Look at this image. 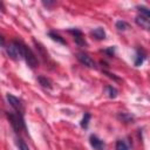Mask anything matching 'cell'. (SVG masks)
Here are the masks:
<instances>
[{
    "instance_id": "9c48e42d",
    "label": "cell",
    "mask_w": 150,
    "mask_h": 150,
    "mask_svg": "<svg viewBox=\"0 0 150 150\" xmlns=\"http://www.w3.org/2000/svg\"><path fill=\"white\" fill-rule=\"evenodd\" d=\"M135 21H136V23H137L138 26H141L142 28L150 30V21H149L148 19H145L144 16L138 15V16H136V20H135Z\"/></svg>"
},
{
    "instance_id": "ac0fdd59",
    "label": "cell",
    "mask_w": 150,
    "mask_h": 150,
    "mask_svg": "<svg viewBox=\"0 0 150 150\" xmlns=\"http://www.w3.org/2000/svg\"><path fill=\"white\" fill-rule=\"evenodd\" d=\"M116 28H117L118 30H125L127 28H129V25H128L125 21H123V20H118V21L116 22Z\"/></svg>"
},
{
    "instance_id": "3957f363",
    "label": "cell",
    "mask_w": 150,
    "mask_h": 150,
    "mask_svg": "<svg viewBox=\"0 0 150 150\" xmlns=\"http://www.w3.org/2000/svg\"><path fill=\"white\" fill-rule=\"evenodd\" d=\"M23 60L26 61L27 66H28L29 68H32V69L36 68L38 64H39V61H38V59H36L35 54H34V53L32 52V49L28 48L27 46H25V50H23Z\"/></svg>"
},
{
    "instance_id": "ffe728a7",
    "label": "cell",
    "mask_w": 150,
    "mask_h": 150,
    "mask_svg": "<svg viewBox=\"0 0 150 150\" xmlns=\"http://www.w3.org/2000/svg\"><path fill=\"white\" fill-rule=\"evenodd\" d=\"M103 53H105L108 56H114V54H115V47H109V48L104 49Z\"/></svg>"
},
{
    "instance_id": "7c38bea8",
    "label": "cell",
    "mask_w": 150,
    "mask_h": 150,
    "mask_svg": "<svg viewBox=\"0 0 150 150\" xmlns=\"http://www.w3.org/2000/svg\"><path fill=\"white\" fill-rule=\"evenodd\" d=\"M15 144H16V146H18L19 150H29L27 143L22 138H20V137H16L15 138Z\"/></svg>"
},
{
    "instance_id": "9a60e30c",
    "label": "cell",
    "mask_w": 150,
    "mask_h": 150,
    "mask_svg": "<svg viewBox=\"0 0 150 150\" xmlns=\"http://www.w3.org/2000/svg\"><path fill=\"white\" fill-rule=\"evenodd\" d=\"M137 8H138V12H139V15L144 16L145 19H148L150 21V9L146 8V7H144V6H139Z\"/></svg>"
},
{
    "instance_id": "277c9868",
    "label": "cell",
    "mask_w": 150,
    "mask_h": 150,
    "mask_svg": "<svg viewBox=\"0 0 150 150\" xmlns=\"http://www.w3.org/2000/svg\"><path fill=\"white\" fill-rule=\"evenodd\" d=\"M7 101H8V103L11 104V107L14 109L15 112L23 115V111H25L23 104H22V102H21V100H20L19 97H15V96L12 95V94H7Z\"/></svg>"
},
{
    "instance_id": "5b68a950",
    "label": "cell",
    "mask_w": 150,
    "mask_h": 150,
    "mask_svg": "<svg viewBox=\"0 0 150 150\" xmlns=\"http://www.w3.org/2000/svg\"><path fill=\"white\" fill-rule=\"evenodd\" d=\"M76 57H77V60H79L83 66H86V67H88V68H95V67H96L95 61H94L87 53H83V52L77 53V54H76Z\"/></svg>"
},
{
    "instance_id": "5bb4252c",
    "label": "cell",
    "mask_w": 150,
    "mask_h": 150,
    "mask_svg": "<svg viewBox=\"0 0 150 150\" xmlns=\"http://www.w3.org/2000/svg\"><path fill=\"white\" fill-rule=\"evenodd\" d=\"M90 118H91V115H90L89 112H84V115H83V117H82V120H81V127H82L83 129H87V128H88Z\"/></svg>"
},
{
    "instance_id": "e0dca14e",
    "label": "cell",
    "mask_w": 150,
    "mask_h": 150,
    "mask_svg": "<svg viewBox=\"0 0 150 150\" xmlns=\"http://www.w3.org/2000/svg\"><path fill=\"white\" fill-rule=\"evenodd\" d=\"M116 150H130L129 145L125 143V141L123 139H118L116 142Z\"/></svg>"
},
{
    "instance_id": "30bf717a",
    "label": "cell",
    "mask_w": 150,
    "mask_h": 150,
    "mask_svg": "<svg viewBox=\"0 0 150 150\" xmlns=\"http://www.w3.org/2000/svg\"><path fill=\"white\" fill-rule=\"evenodd\" d=\"M91 35H93L96 40H98V41L105 39V32H104V29H103L102 27H97V28L93 29V30H91Z\"/></svg>"
},
{
    "instance_id": "8992f818",
    "label": "cell",
    "mask_w": 150,
    "mask_h": 150,
    "mask_svg": "<svg viewBox=\"0 0 150 150\" xmlns=\"http://www.w3.org/2000/svg\"><path fill=\"white\" fill-rule=\"evenodd\" d=\"M68 33L73 34L74 36V40L75 42L79 45V46H87V42L84 40V36H83V33L77 29V28H71V29H68Z\"/></svg>"
},
{
    "instance_id": "2e32d148",
    "label": "cell",
    "mask_w": 150,
    "mask_h": 150,
    "mask_svg": "<svg viewBox=\"0 0 150 150\" xmlns=\"http://www.w3.org/2000/svg\"><path fill=\"white\" fill-rule=\"evenodd\" d=\"M105 91H107V94H108V96L110 98H115L117 96V90L112 86H107L105 87Z\"/></svg>"
},
{
    "instance_id": "ba28073f",
    "label": "cell",
    "mask_w": 150,
    "mask_h": 150,
    "mask_svg": "<svg viewBox=\"0 0 150 150\" xmlns=\"http://www.w3.org/2000/svg\"><path fill=\"white\" fill-rule=\"evenodd\" d=\"M145 57H146V53L144 52V49H143V48H138L137 52H136V56H135L134 64H135L136 67H139V66L144 62Z\"/></svg>"
},
{
    "instance_id": "6da1fadb",
    "label": "cell",
    "mask_w": 150,
    "mask_h": 150,
    "mask_svg": "<svg viewBox=\"0 0 150 150\" xmlns=\"http://www.w3.org/2000/svg\"><path fill=\"white\" fill-rule=\"evenodd\" d=\"M7 117H8V121L12 125V128L14 129V131L16 134H20L21 130L23 131H27V128H26V123H25V120H23V115L21 114H18L15 111H12V112H6Z\"/></svg>"
},
{
    "instance_id": "d6986e66",
    "label": "cell",
    "mask_w": 150,
    "mask_h": 150,
    "mask_svg": "<svg viewBox=\"0 0 150 150\" xmlns=\"http://www.w3.org/2000/svg\"><path fill=\"white\" fill-rule=\"evenodd\" d=\"M118 118H120V120H122L123 122H127V123H129V122H132V117H131L130 115L125 114V112H122V114H120V115H118Z\"/></svg>"
},
{
    "instance_id": "8fae6325",
    "label": "cell",
    "mask_w": 150,
    "mask_h": 150,
    "mask_svg": "<svg viewBox=\"0 0 150 150\" xmlns=\"http://www.w3.org/2000/svg\"><path fill=\"white\" fill-rule=\"evenodd\" d=\"M48 36H49L53 41H56V42H59V43H61V45H67V41H66L62 36H60L59 34H56L55 32H48Z\"/></svg>"
},
{
    "instance_id": "7a4b0ae2",
    "label": "cell",
    "mask_w": 150,
    "mask_h": 150,
    "mask_svg": "<svg viewBox=\"0 0 150 150\" xmlns=\"http://www.w3.org/2000/svg\"><path fill=\"white\" fill-rule=\"evenodd\" d=\"M25 43L18 40L12 41L7 47V54L11 59L13 60H19V59H23V50H25Z\"/></svg>"
},
{
    "instance_id": "52a82bcc",
    "label": "cell",
    "mask_w": 150,
    "mask_h": 150,
    "mask_svg": "<svg viewBox=\"0 0 150 150\" xmlns=\"http://www.w3.org/2000/svg\"><path fill=\"white\" fill-rule=\"evenodd\" d=\"M89 142H90V145H91L95 150H104V148H105L104 142H103L101 138H98L96 135H90Z\"/></svg>"
},
{
    "instance_id": "4fadbf2b",
    "label": "cell",
    "mask_w": 150,
    "mask_h": 150,
    "mask_svg": "<svg viewBox=\"0 0 150 150\" xmlns=\"http://www.w3.org/2000/svg\"><path fill=\"white\" fill-rule=\"evenodd\" d=\"M38 81L40 82V84L42 86V87H45V88H52V81L49 80V79H47V77H45V76H39L38 77Z\"/></svg>"
}]
</instances>
